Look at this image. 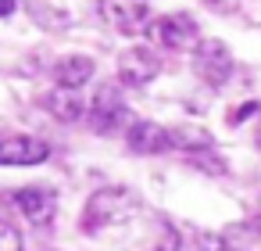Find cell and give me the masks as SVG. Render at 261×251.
<instances>
[{
	"label": "cell",
	"instance_id": "ba28073f",
	"mask_svg": "<svg viewBox=\"0 0 261 251\" xmlns=\"http://www.w3.org/2000/svg\"><path fill=\"white\" fill-rule=\"evenodd\" d=\"M50 154V144L40 136H8L0 140V165H40Z\"/></svg>",
	"mask_w": 261,
	"mask_h": 251
},
{
	"label": "cell",
	"instance_id": "e0dca14e",
	"mask_svg": "<svg viewBox=\"0 0 261 251\" xmlns=\"http://www.w3.org/2000/svg\"><path fill=\"white\" fill-rule=\"evenodd\" d=\"M204 4H211V8H218V11H232L240 0H204Z\"/></svg>",
	"mask_w": 261,
	"mask_h": 251
},
{
	"label": "cell",
	"instance_id": "8fae6325",
	"mask_svg": "<svg viewBox=\"0 0 261 251\" xmlns=\"http://www.w3.org/2000/svg\"><path fill=\"white\" fill-rule=\"evenodd\" d=\"M43 104H47V111L54 115V119H61V122H79L83 115H90V104L83 101V94L79 90H50L47 97H43Z\"/></svg>",
	"mask_w": 261,
	"mask_h": 251
},
{
	"label": "cell",
	"instance_id": "52a82bcc",
	"mask_svg": "<svg viewBox=\"0 0 261 251\" xmlns=\"http://www.w3.org/2000/svg\"><path fill=\"white\" fill-rule=\"evenodd\" d=\"M125 144H129V151H136V154H161V151L172 147V136H168L165 126H158V122H150V119H136V122L125 129Z\"/></svg>",
	"mask_w": 261,
	"mask_h": 251
},
{
	"label": "cell",
	"instance_id": "4fadbf2b",
	"mask_svg": "<svg viewBox=\"0 0 261 251\" xmlns=\"http://www.w3.org/2000/svg\"><path fill=\"white\" fill-rule=\"evenodd\" d=\"M186 162L193 165V169H200V172H211V176H225L229 172V165H225V158L215 151V147H204V151H193V154H186Z\"/></svg>",
	"mask_w": 261,
	"mask_h": 251
},
{
	"label": "cell",
	"instance_id": "3957f363",
	"mask_svg": "<svg viewBox=\"0 0 261 251\" xmlns=\"http://www.w3.org/2000/svg\"><path fill=\"white\" fill-rule=\"evenodd\" d=\"M100 18L111 29H118L122 36H136L154 26L147 0H100Z\"/></svg>",
	"mask_w": 261,
	"mask_h": 251
},
{
	"label": "cell",
	"instance_id": "30bf717a",
	"mask_svg": "<svg viewBox=\"0 0 261 251\" xmlns=\"http://www.w3.org/2000/svg\"><path fill=\"white\" fill-rule=\"evenodd\" d=\"M54 79H58L61 90H79V86H86V83L93 79V58H86V54H68V58H61V61L54 65Z\"/></svg>",
	"mask_w": 261,
	"mask_h": 251
},
{
	"label": "cell",
	"instance_id": "277c9868",
	"mask_svg": "<svg viewBox=\"0 0 261 251\" xmlns=\"http://www.w3.org/2000/svg\"><path fill=\"white\" fill-rule=\"evenodd\" d=\"M193 72L207 86H225L232 76V54L222 40H200L193 47Z\"/></svg>",
	"mask_w": 261,
	"mask_h": 251
},
{
	"label": "cell",
	"instance_id": "7c38bea8",
	"mask_svg": "<svg viewBox=\"0 0 261 251\" xmlns=\"http://www.w3.org/2000/svg\"><path fill=\"white\" fill-rule=\"evenodd\" d=\"M168 136H172V147H182L186 154L211 147V133H204V129H190V126H182V129H168Z\"/></svg>",
	"mask_w": 261,
	"mask_h": 251
},
{
	"label": "cell",
	"instance_id": "7a4b0ae2",
	"mask_svg": "<svg viewBox=\"0 0 261 251\" xmlns=\"http://www.w3.org/2000/svg\"><path fill=\"white\" fill-rule=\"evenodd\" d=\"M90 126L97 133H111L118 126H125V129L133 126V119L125 111V101H122V90L115 83H100L97 86V94L90 101Z\"/></svg>",
	"mask_w": 261,
	"mask_h": 251
},
{
	"label": "cell",
	"instance_id": "6da1fadb",
	"mask_svg": "<svg viewBox=\"0 0 261 251\" xmlns=\"http://www.w3.org/2000/svg\"><path fill=\"white\" fill-rule=\"evenodd\" d=\"M136 208H140V197H136L129 187H100V190L86 201L83 226H86L90 233H97V230H108V226L125 222Z\"/></svg>",
	"mask_w": 261,
	"mask_h": 251
},
{
	"label": "cell",
	"instance_id": "ac0fdd59",
	"mask_svg": "<svg viewBox=\"0 0 261 251\" xmlns=\"http://www.w3.org/2000/svg\"><path fill=\"white\" fill-rule=\"evenodd\" d=\"M15 4H18V0H0V18H8L15 11Z\"/></svg>",
	"mask_w": 261,
	"mask_h": 251
},
{
	"label": "cell",
	"instance_id": "2e32d148",
	"mask_svg": "<svg viewBox=\"0 0 261 251\" xmlns=\"http://www.w3.org/2000/svg\"><path fill=\"white\" fill-rule=\"evenodd\" d=\"M0 251H25L22 233H18L11 222H0Z\"/></svg>",
	"mask_w": 261,
	"mask_h": 251
},
{
	"label": "cell",
	"instance_id": "5b68a950",
	"mask_svg": "<svg viewBox=\"0 0 261 251\" xmlns=\"http://www.w3.org/2000/svg\"><path fill=\"white\" fill-rule=\"evenodd\" d=\"M150 40L154 43H161V47H168V51H190V47H197V22L190 18V15H182V11H175V15H161L150 29Z\"/></svg>",
	"mask_w": 261,
	"mask_h": 251
},
{
	"label": "cell",
	"instance_id": "8992f818",
	"mask_svg": "<svg viewBox=\"0 0 261 251\" xmlns=\"http://www.w3.org/2000/svg\"><path fill=\"white\" fill-rule=\"evenodd\" d=\"M158 72H161V61H158L154 51H147V47H129V51H122V58H118V76H122V83H129V86H147Z\"/></svg>",
	"mask_w": 261,
	"mask_h": 251
},
{
	"label": "cell",
	"instance_id": "5bb4252c",
	"mask_svg": "<svg viewBox=\"0 0 261 251\" xmlns=\"http://www.w3.org/2000/svg\"><path fill=\"white\" fill-rule=\"evenodd\" d=\"M154 251H179V233L172 222H158L154 230Z\"/></svg>",
	"mask_w": 261,
	"mask_h": 251
},
{
	"label": "cell",
	"instance_id": "9a60e30c",
	"mask_svg": "<svg viewBox=\"0 0 261 251\" xmlns=\"http://www.w3.org/2000/svg\"><path fill=\"white\" fill-rule=\"evenodd\" d=\"M29 11H40V15H36V22H40V26H54V29H65V26H68L65 11H58V8L43 11V8H40V0H29Z\"/></svg>",
	"mask_w": 261,
	"mask_h": 251
},
{
	"label": "cell",
	"instance_id": "d6986e66",
	"mask_svg": "<svg viewBox=\"0 0 261 251\" xmlns=\"http://www.w3.org/2000/svg\"><path fill=\"white\" fill-rule=\"evenodd\" d=\"M254 226H257V230H261V219H257V222H254Z\"/></svg>",
	"mask_w": 261,
	"mask_h": 251
},
{
	"label": "cell",
	"instance_id": "9c48e42d",
	"mask_svg": "<svg viewBox=\"0 0 261 251\" xmlns=\"http://www.w3.org/2000/svg\"><path fill=\"white\" fill-rule=\"evenodd\" d=\"M15 204L22 208V215H25L29 222L47 226V222L54 219V212H58V194H54L50 187H25V190L15 194Z\"/></svg>",
	"mask_w": 261,
	"mask_h": 251
}]
</instances>
